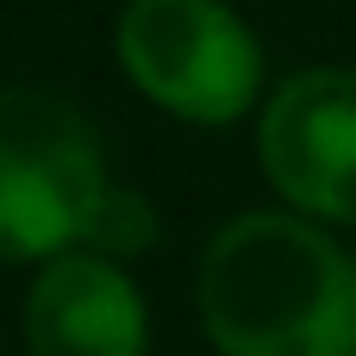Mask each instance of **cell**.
Segmentation results:
<instances>
[{
	"instance_id": "obj_1",
	"label": "cell",
	"mask_w": 356,
	"mask_h": 356,
	"mask_svg": "<svg viewBox=\"0 0 356 356\" xmlns=\"http://www.w3.org/2000/svg\"><path fill=\"white\" fill-rule=\"evenodd\" d=\"M213 356H356V250L294 207L232 213L194 263Z\"/></svg>"
},
{
	"instance_id": "obj_2",
	"label": "cell",
	"mask_w": 356,
	"mask_h": 356,
	"mask_svg": "<svg viewBox=\"0 0 356 356\" xmlns=\"http://www.w3.org/2000/svg\"><path fill=\"white\" fill-rule=\"evenodd\" d=\"M113 181L106 138L69 94L0 81V263L88 244Z\"/></svg>"
},
{
	"instance_id": "obj_3",
	"label": "cell",
	"mask_w": 356,
	"mask_h": 356,
	"mask_svg": "<svg viewBox=\"0 0 356 356\" xmlns=\"http://www.w3.org/2000/svg\"><path fill=\"white\" fill-rule=\"evenodd\" d=\"M113 63L138 100L200 131L244 125L269 100L263 38L232 0H125Z\"/></svg>"
},
{
	"instance_id": "obj_4",
	"label": "cell",
	"mask_w": 356,
	"mask_h": 356,
	"mask_svg": "<svg viewBox=\"0 0 356 356\" xmlns=\"http://www.w3.org/2000/svg\"><path fill=\"white\" fill-rule=\"evenodd\" d=\"M257 163L282 207L356 225V69L313 63L269 88L257 113Z\"/></svg>"
},
{
	"instance_id": "obj_5",
	"label": "cell",
	"mask_w": 356,
	"mask_h": 356,
	"mask_svg": "<svg viewBox=\"0 0 356 356\" xmlns=\"http://www.w3.org/2000/svg\"><path fill=\"white\" fill-rule=\"evenodd\" d=\"M25 356H150V300L131 263L88 244L31 263L19 294Z\"/></svg>"
},
{
	"instance_id": "obj_6",
	"label": "cell",
	"mask_w": 356,
	"mask_h": 356,
	"mask_svg": "<svg viewBox=\"0 0 356 356\" xmlns=\"http://www.w3.org/2000/svg\"><path fill=\"white\" fill-rule=\"evenodd\" d=\"M163 232H156V207L138 194V188H125V181H113V194H106V207H100V219H94V232H88V250H100V257H119V263H131V257H144L150 244H156Z\"/></svg>"
}]
</instances>
